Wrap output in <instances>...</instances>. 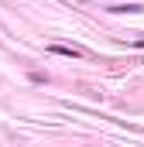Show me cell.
Wrapping results in <instances>:
<instances>
[{
  "instance_id": "6da1fadb",
  "label": "cell",
  "mask_w": 144,
  "mask_h": 147,
  "mask_svg": "<svg viewBox=\"0 0 144 147\" xmlns=\"http://www.w3.org/2000/svg\"><path fill=\"white\" fill-rule=\"evenodd\" d=\"M48 51L52 55H62V58H79L82 55L79 48H69V45H48Z\"/></svg>"
}]
</instances>
